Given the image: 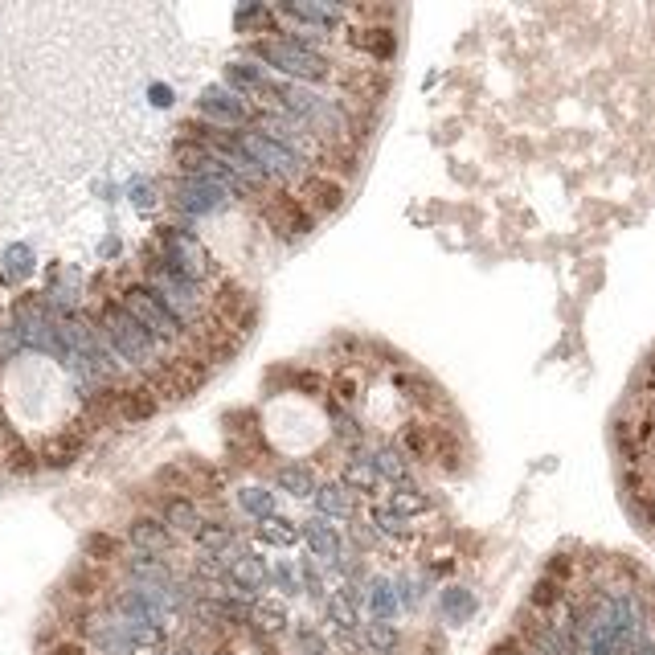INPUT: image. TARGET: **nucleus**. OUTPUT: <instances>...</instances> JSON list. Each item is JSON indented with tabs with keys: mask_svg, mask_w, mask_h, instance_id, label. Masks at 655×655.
Listing matches in <instances>:
<instances>
[{
	"mask_svg": "<svg viewBox=\"0 0 655 655\" xmlns=\"http://www.w3.org/2000/svg\"><path fill=\"white\" fill-rule=\"evenodd\" d=\"M95 324L103 328V336L111 340V348L123 357V365H127L131 373H136V377H148V373L164 369L168 357H172L160 340H152V336L144 332L140 320H131V312L123 308L119 299H107V303H103Z\"/></svg>",
	"mask_w": 655,
	"mask_h": 655,
	"instance_id": "nucleus-1",
	"label": "nucleus"
},
{
	"mask_svg": "<svg viewBox=\"0 0 655 655\" xmlns=\"http://www.w3.org/2000/svg\"><path fill=\"white\" fill-rule=\"evenodd\" d=\"M246 54L254 62H262L267 70H275L279 78L287 82H303V86H324V82H336V62L328 54H308V50H299L291 46V41L283 37H254Z\"/></svg>",
	"mask_w": 655,
	"mask_h": 655,
	"instance_id": "nucleus-2",
	"label": "nucleus"
},
{
	"mask_svg": "<svg viewBox=\"0 0 655 655\" xmlns=\"http://www.w3.org/2000/svg\"><path fill=\"white\" fill-rule=\"evenodd\" d=\"M168 271H177L193 283H222V267L213 262V254L201 246V238L189 226H156L152 246H148Z\"/></svg>",
	"mask_w": 655,
	"mask_h": 655,
	"instance_id": "nucleus-3",
	"label": "nucleus"
},
{
	"mask_svg": "<svg viewBox=\"0 0 655 655\" xmlns=\"http://www.w3.org/2000/svg\"><path fill=\"white\" fill-rule=\"evenodd\" d=\"M119 303L131 312V320L144 324V332H148L152 340H160V344L168 348V353H177V348L189 340V328L168 312V303H164L148 283H127L123 295H119Z\"/></svg>",
	"mask_w": 655,
	"mask_h": 655,
	"instance_id": "nucleus-4",
	"label": "nucleus"
},
{
	"mask_svg": "<svg viewBox=\"0 0 655 655\" xmlns=\"http://www.w3.org/2000/svg\"><path fill=\"white\" fill-rule=\"evenodd\" d=\"M168 205L177 209L181 226L197 230V222H205V217L226 213L234 205V193L226 185H217L213 177H177L168 185Z\"/></svg>",
	"mask_w": 655,
	"mask_h": 655,
	"instance_id": "nucleus-5",
	"label": "nucleus"
},
{
	"mask_svg": "<svg viewBox=\"0 0 655 655\" xmlns=\"http://www.w3.org/2000/svg\"><path fill=\"white\" fill-rule=\"evenodd\" d=\"M258 213L283 242H303L320 230V217L299 201V193H287V189H275L271 197L258 201Z\"/></svg>",
	"mask_w": 655,
	"mask_h": 655,
	"instance_id": "nucleus-6",
	"label": "nucleus"
},
{
	"mask_svg": "<svg viewBox=\"0 0 655 655\" xmlns=\"http://www.w3.org/2000/svg\"><path fill=\"white\" fill-rule=\"evenodd\" d=\"M254 103L250 99H242V95H234L226 82H213V86H205V91L197 95V119H205V123H213V127H222V131H242V127H250L254 123Z\"/></svg>",
	"mask_w": 655,
	"mask_h": 655,
	"instance_id": "nucleus-7",
	"label": "nucleus"
},
{
	"mask_svg": "<svg viewBox=\"0 0 655 655\" xmlns=\"http://www.w3.org/2000/svg\"><path fill=\"white\" fill-rule=\"evenodd\" d=\"M344 41L377 66H393L402 54V29L398 25H348Z\"/></svg>",
	"mask_w": 655,
	"mask_h": 655,
	"instance_id": "nucleus-8",
	"label": "nucleus"
},
{
	"mask_svg": "<svg viewBox=\"0 0 655 655\" xmlns=\"http://www.w3.org/2000/svg\"><path fill=\"white\" fill-rule=\"evenodd\" d=\"M275 17H279V21H291V25L320 29V33L332 37L340 25L353 21V9L332 5V0H295V5H275Z\"/></svg>",
	"mask_w": 655,
	"mask_h": 655,
	"instance_id": "nucleus-9",
	"label": "nucleus"
},
{
	"mask_svg": "<svg viewBox=\"0 0 655 655\" xmlns=\"http://www.w3.org/2000/svg\"><path fill=\"white\" fill-rule=\"evenodd\" d=\"M86 443H91V430H86L82 422H70L66 430L50 434V439L41 443L37 459H41V467H50V471H62V467H74V463L82 459Z\"/></svg>",
	"mask_w": 655,
	"mask_h": 655,
	"instance_id": "nucleus-10",
	"label": "nucleus"
},
{
	"mask_svg": "<svg viewBox=\"0 0 655 655\" xmlns=\"http://www.w3.org/2000/svg\"><path fill=\"white\" fill-rule=\"evenodd\" d=\"M389 443L402 451L406 463H414V467H434V422L410 418V422H402L398 430H393Z\"/></svg>",
	"mask_w": 655,
	"mask_h": 655,
	"instance_id": "nucleus-11",
	"label": "nucleus"
},
{
	"mask_svg": "<svg viewBox=\"0 0 655 655\" xmlns=\"http://www.w3.org/2000/svg\"><path fill=\"white\" fill-rule=\"evenodd\" d=\"M299 201L308 205L316 217H336L348 205V185L328 177V172H312V177L303 181V189H299Z\"/></svg>",
	"mask_w": 655,
	"mask_h": 655,
	"instance_id": "nucleus-12",
	"label": "nucleus"
},
{
	"mask_svg": "<svg viewBox=\"0 0 655 655\" xmlns=\"http://www.w3.org/2000/svg\"><path fill=\"white\" fill-rule=\"evenodd\" d=\"M156 410H160V398H156V393L140 377L131 381V385H123V389H115V422L136 426V422H148Z\"/></svg>",
	"mask_w": 655,
	"mask_h": 655,
	"instance_id": "nucleus-13",
	"label": "nucleus"
},
{
	"mask_svg": "<svg viewBox=\"0 0 655 655\" xmlns=\"http://www.w3.org/2000/svg\"><path fill=\"white\" fill-rule=\"evenodd\" d=\"M369 459H373V467H377V475H381V484H389V488H414V463H406L402 459V451L393 447V443H369Z\"/></svg>",
	"mask_w": 655,
	"mask_h": 655,
	"instance_id": "nucleus-14",
	"label": "nucleus"
},
{
	"mask_svg": "<svg viewBox=\"0 0 655 655\" xmlns=\"http://www.w3.org/2000/svg\"><path fill=\"white\" fill-rule=\"evenodd\" d=\"M222 82L230 86L234 95H242V99H262V91L271 86V70L262 66V62H226V70H222Z\"/></svg>",
	"mask_w": 655,
	"mask_h": 655,
	"instance_id": "nucleus-15",
	"label": "nucleus"
},
{
	"mask_svg": "<svg viewBox=\"0 0 655 655\" xmlns=\"http://www.w3.org/2000/svg\"><path fill=\"white\" fill-rule=\"evenodd\" d=\"M299 529H303V541H308L312 557H320V561H328V565H336V561L348 553L344 537L332 529V520H324V516H308V520L299 524Z\"/></svg>",
	"mask_w": 655,
	"mask_h": 655,
	"instance_id": "nucleus-16",
	"label": "nucleus"
},
{
	"mask_svg": "<svg viewBox=\"0 0 655 655\" xmlns=\"http://www.w3.org/2000/svg\"><path fill=\"white\" fill-rule=\"evenodd\" d=\"M275 488L295 496V500H312L316 488H320V475H316V467L308 459H287V463L275 467Z\"/></svg>",
	"mask_w": 655,
	"mask_h": 655,
	"instance_id": "nucleus-17",
	"label": "nucleus"
},
{
	"mask_svg": "<svg viewBox=\"0 0 655 655\" xmlns=\"http://www.w3.org/2000/svg\"><path fill=\"white\" fill-rule=\"evenodd\" d=\"M340 484L353 492V496H357V492H361V496H377V492H381V475H377V467H373V459H369V447H365V451H353V455H344Z\"/></svg>",
	"mask_w": 655,
	"mask_h": 655,
	"instance_id": "nucleus-18",
	"label": "nucleus"
},
{
	"mask_svg": "<svg viewBox=\"0 0 655 655\" xmlns=\"http://www.w3.org/2000/svg\"><path fill=\"white\" fill-rule=\"evenodd\" d=\"M312 508L324 520H353L357 516V496L348 492L340 479H324V484L316 488V496H312Z\"/></svg>",
	"mask_w": 655,
	"mask_h": 655,
	"instance_id": "nucleus-19",
	"label": "nucleus"
},
{
	"mask_svg": "<svg viewBox=\"0 0 655 655\" xmlns=\"http://www.w3.org/2000/svg\"><path fill=\"white\" fill-rule=\"evenodd\" d=\"M160 520L168 524L172 533H185V537H197L205 529V520H201V508L193 496H168L160 504Z\"/></svg>",
	"mask_w": 655,
	"mask_h": 655,
	"instance_id": "nucleus-20",
	"label": "nucleus"
},
{
	"mask_svg": "<svg viewBox=\"0 0 655 655\" xmlns=\"http://www.w3.org/2000/svg\"><path fill=\"white\" fill-rule=\"evenodd\" d=\"M127 541L136 545L140 553H164L172 545V529L160 516H136L127 524Z\"/></svg>",
	"mask_w": 655,
	"mask_h": 655,
	"instance_id": "nucleus-21",
	"label": "nucleus"
},
{
	"mask_svg": "<svg viewBox=\"0 0 655 655\" xmlns=\"http://www.w3.org/2000/svg\"><path fill=\"white\" fill-rule=\"evenodd\" d=\"M369 524L377 529V537H389V541H414V533H418V529H414V520L398 516L385 500L369 508Z\"/></svg>",
	"mask_w": 655,
	"mask_h": 655,
	"instance_id": "nucleus-22",
	"label": "nucleus"
},
{
	"mask_svg": "<svg viewBox=\"0 0 655 655\" xmlns=\"http://www.w3.org/2000/svg\"><path fill=\"white\" fill-rule=\"evenodd\" d=\"M234 500H238V508H242L254 524H267V520L279 516V512H275V492H271V488H262V484H246V488H238Z\"/></svg>",
	"mask_w": 655,
	"mask_h": 655,
	"instance_id": "nucleus-23",
	"label": "nucleus"
},
{
	"mask_svg": "<svg viewBox=\"0 0 655 655\" xmlns=\"http://www.w3.org/2000/svg\"><path fill=\"white\" fill-rule=\"evenodd\" d=\"M393 512H398V516H406V520H414V516H426V512H434V508H439V500H434L426 488H393V496L385 500Z\"/></svg>",
	"mask_w": 655,
	"mask_h": 655,
	"instance_id": "nucleus-24",
	"label": "nucleus"
},
{
	"mask_svg": "<svg viewBox=\"0 0 655 655\" xmlns=\"http://www.w3.org/2000/svg\"><path fill=\"white\" fill-rule=\"evenodd\" d=\"M37 267V258H33V246L25 242H13L5 246V254H0V279H9V283H25Z\"/></svg>",
	"mask_w": 655,
	"mask_h": 655,
	"instance_id": "nucleus-25",
	"label": "nucleus"
},
{
	"mask_svg": "<svg viewBox=\"0 0 655 655\" xmlns=\"http://www.w3.org/2000/svg\"><path fill=\"white\" fill-rule=\"evenodd\" d=\"M230 578L238 582V590L242 594H254V590H262L271 582V570L262 565V557H254V553H242L234 565H230Z\"/></svg>",
	"mask_w": 655,
	"mask_h": 655,
	"instance_id": "nucleus-26",
	"label": "nucleus"
},
{
	"mask_svg": "<svg viewBox=\"0 0 655 655\" xmlns=\"http://www.w3.org/2000/svg\"><path fill=\"white\" fill-rule=\"evenodd\" d=\"M369 610H373V619H377V623H393V615L402 610L398 590H393L389 578H369Z\"/></svg>",
	"mask_w": 655,
	"mask_h": 655,
	"instance_id": "nucleus-27",
	"label": "nucleus"
},
{
	"mask_svg": "<svg viewBox=\"0 0 655 655\" xmlns=\"http://www.w3.org/2000/svg\"><path fill=\"white\" fill-rule=\"evenodd\" d=\"M365 385H361V373L357 369H336L332 373V389H328V398H336L340 406H348V410H357L361 406V398H365V393H361Z\"/></svg>",
	"mask_w": 655,
	"mask_h": 655,
	"instance_id": "nucleus-28",
	"label": "nucleus"
},
{
	"mask_svg": "<svg viewBox=\"0 0 655 655\" xmlns=\"http://www.w3.org/2000/svg\"><path fill=\"white\" fill-rule=\"evenodd\" d=\"M439 606H443V619L459 627V623H467L475 615V594L463 590V586H447L443 598H439Z\"/></svg>",
	"mask_w": 655,
	"mask_h": 655,
	"instance_id": "nucleus-29",
	"label": "nucleus"
},
{
	"mask_svg": "<svg viewBox=\"0 0 655 655\" xmlns=\"http://www.w3.org/2000/svg\"><path fill=\"white\" fill-rule=\"evenodd\" d=\"M299 537H303V529L295 520H287V516H275L267 524H258V541H267V545H295Z\"/></svg>",
	"mask_w": 655,
	"mask_h": 655,
	"instance_id": "nucleus-30",
	"label": "nucleus"
},
{
	"mask_svg": "<svg viewBox=\"0 0 655 655\" xmlns=\"http://www.w3.org/2000/svg\"><path fill=\"white\" fill-rule=\"evenodd\" d=\"M348 537H353V545L361 549V553H373V549H381V537H377V529L369 520H348Z\"/></svg>",
	"mask_w": 655,
	"mask_h": 655,
	"instance_id": "nucleus-31",
	"label": "nucleus"
},
{
	"mask_svg": "<svg viewBox=\"0 0 655 655\" xmlns=\"http://www.w3.org/2000/svg\"><path fill=\"white\" fill-rule=\"evenodd\" d=\"M365 639H369V647L381 651V655H393V651H398V631H393L389 623H369Z\"/></svg>",
	"mask_w": 655,
	"mask_h": 655,
	"instance_id": "nucleus-32",
	"label": "nucleus"
},
{
	"mask_svg": "<svg viewBox=\"0 0 655 655\" xmlns=\"http://www.w3.org/2000/svg\"><path fill=\"white\" fill-rule=\"evenodd\" d=\"M271 586H279L283 594H299L303 590V582H299V570L291 561H279L275 570H271Z\"/></svg>",
	"mask_w": 655,
	"mask_h": 655,
	"instance_id": "nucleus-33",
	"label": "nucleus"
},
{
	"mask_svg": "<svg viewBox=\"0 0 655 655\" xmlns=\"http://www.w3.org/2000/svg\"><path fill=\"white\" fill-rule=\"evenodd\" d=\"M115 553H119V541H115V537H107V533H91V537H86V557L107 561V557H115Z\"/></svg>",
	"mask_w": 655,
	"mask_h": 655,
	"instance_id": "nucleus-34",
	"label": "nucleus"
},
{
	"mask_svg": "<svg viewBox=\"0 0 655 655\" xmlns=\"http://www.w3.org/2000/svg\"><path fill=\"white\" fill-rule=\"evenodd\" d=\"M393 590H398L402 610H414V606H418V598H422V590H418V582H414L410 574H398V578H393Z\"/></svg>",
	"mask_w": 655,
	"mask_h": 655,
	"instance_id": "nucleus-35",
	"label": "nucleus"
},
{
	"mask_svg": "<svg viewBox=\"0 0 655 655\" xmlns=\"http://www.w3.org/2000/svg\"><path fill=\"white\" fill-rule=\"evenodd\" d=\"M127 193H131V201H136V209H152L156 205V185L148 177H136L127 185Z\"/></svg>",
	"mask_w": 655,
	"mask_h": 655,
	"instance_id": "nucleus-36",
	"label": "nucleus"
},
{
	"mask_svg": "<svg viewBox=\"0 0 655 655\" xmlns=\"http://www.w3.org/2000/svg\"><path fill=\"white\" fill-rule=\"evenodd\" d=\"M299 582H303V590H308L316 602L324 598V578H320V570L312 561H299Z\"/></svg>",
	"mask_w": 655,
	"mask_h": 655,
	"instance_id": "nucleus-37",
	"label": "nucleus"
},
{
	"mask_svg": "<svg viewBox=\"0 0 655 655\" xmlns=\"http://www.w3.org/2000/svg\"><path fill=\"white\" fill-rule=\"evenodd\" d=\"M258 619H262V627H271V631H279V627L287 623V610H283L279 602H262V606H258Z\"/></svg>",
	"mask_w": 655,
	"mask_h": 655,
	"instance_id": "nucleus-38",
	"label": "nucleus"
},
{
	"mask_svg": "<svg viewBox=\"0 0 655 655\" xmlns=\"http://www.w3.org/2000/svg\"><path fill=\"white\" fill-rule=\"evenodd\" d=\"M557 594H561V586H557L553 578H541V582H537V590H533V602H537V606H553V602H557Z\"/></svg>",
	"mask_w": 655,
	"mask_h": 655,
	"instance_id": "nucleus-39",
	"label": "nucleus"
},
{
	"mask_svg": "<svg viewBox=\"0 0 655 655\" xmlns=\"http://www.w3.org/2000/svg\"><path fill=\"white\" fill-rule=\"evenodd\" d=\"M54 655H82V647H74V643H62V647H54Z\"/></svg>",
	"mask_w": 655,
	"mask_h": 655,
	"instance_id": "nucleus-40",
	"label": "nucleus"
},
{
	"mask_svg": "<svg viewBox=\"0 0 655 655\" xmlns=\"http://www.w3.org/2000/svg\"><path fill=\"white\" fill-rule=\"evenodd\" d=\"M651 524H655V500H651Z\"/></svg>",
	"mask_w": 655,
	"mask_h": 655,
	"instance_id": "nucleus-41",
	"label": "nucleus"
},
{
	"mask_svg": "<svg viewBox=\"0 0 655 655\" xmlns=\"http://www.w3.org/2000/svg\"><path fill=\"white\" fill-rule=\"evenodd\" d=\"M393 655H398V651H393Z\"/></svg>",
	"mask_w": 655,
	"mask_h": 655,
	"instance_id": "nucleus-42",
	"label": "nucleus"
}]
</instances>
